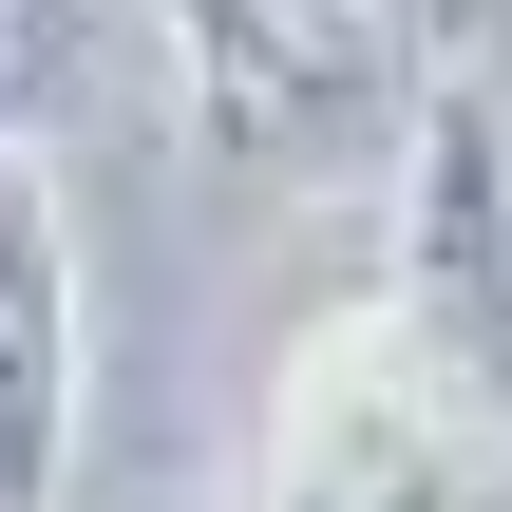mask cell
Returning <instances> with one entry per match:
<instances>
[{"label": "cell", "instance_id": "6da1fadb", "mask_svg": "<svg viewBox=\"0 0 512 512\" xmlns=\"http://www.w3.org/2000/svg\"><path fill=\"white\" fill-rule=\"evenodd\" d=\"M247 512H512V399L418 361L380 304H323L266 380Z\"/></svg>", "mask_w": 512, "mask_h": 512}, {"label": "cell", "instance_id": "3957f363", "mask_svg": "<svg viewBox=\"0 0 512 512\" xmlns=\"http://www.w3.org/2000/svg\"><path fill=\"white\" fill-rule=\"evenodd\" d=\"M152 38H171V95L228 171H342L418 95L399 0H152Z\"/></svg>", "mask_w": 512, "mask_h": 512}, {"label": "cell", "instance_id": "277c9868", "mask_svg": "<svg viewBox=\"0 0 512 512\" xmlns=\"http://www.w3.org/2000/svg\"><path fill=\"white\" fill-rule=\"evenodd\" d=\"M76 437H95V266H76L57 171L0 152V512L76 494Z\"/></svg>", "mask_w": 512, "mask_h": 512}, {"label": "cell", "instance_id": "5b68a950", "mask_svg": "<svg viewBox=\"0 0 512 512\" xmlns=\"http://www.w3.org/2000/svg\"><path fill=\"white\" fill-rule=\"evenodd\" d=\"M114 57V0H0V152H38Z\"/></svg>", "mask_w": 512, "mask_h": 512}, {"label": "cell", "instance_id": "8992f818", "mask_svg": "<svg viewBox=\"0 0 512 512\" xmlns=\"http://www.w3.org/2000/svg\"><path fill=\"white\" fill-rule=\"evenodd\" d=\"M475 76H494V133H512V19H494V38H475Z\"/></svg>", "mask_w": 512, "mask_h": 512}, {"label": "cell", "instance_id": "7a4b0ae2", "mask_svg": "<svg viewBox=\"0 0 512 512\" xmlns=\"http://www.w3.org/2000/svg\"><path fill=\"white\" fill-rule=\"evenodd\" d=\"M361 304L418 361H456L475 399H512V133H494L475 38H437L399 133H380V285Z\"/></svg>", "mask_w": 512, "mask_h": 512}]
</instances>
